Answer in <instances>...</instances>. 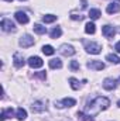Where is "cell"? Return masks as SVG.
<instances>
[{
  "mask_svg": "<svg viewBox=\"0 0 120 121\" xmlns=\"http://www.w3.org/2000/svg\"><path fill=\"white\" fill-rule=\"evenodd\" d=\"M109 106H110V100H109L107 97L97 96V97H95L92 101H89V103L86 104L85 114L89 116V117H95V116H97L100 111L109 108Z\"/></svg>",
  "mask_w": 120,
  "mask_h": 121,
  "instance_id": "6da1fadb",
  "label": "cell"
},
{
  "mask_svg": "<svg viewBox=\"0 0 120 121\" xmlns=\"http://www.w3.org/2000/svg\"><path fill=\"white\" fill-rule=\"evenodd\" d=\"M85 49L88 54L92 55H97L102 52V45L97 44V42H85Z\"/></svg>",
  "mask_w": 120,
  "mask_h": 121,
  "instance_id": "7a4b0ae2",
  "label": "cell"
},
{
  "mask_svg": "<svg viewBox=\"0 0 120 121\" xmlns=\"http://www.w3.org/2000/svg\"><path fill=\"white\" fill-rule=\"evenodd\" d=\"M75 104H76V100L72 99V97H65V99H62L61 101H55V107H58V108L72 107V106H75Z\"/></svg>",
  "mask_w": 120,
  "mask_h": 121,
  "instance_id": "3957f363",
  "label": "cell"
},
{
  "mask_svg": "<svg viewBox=\"0 0 120 121\" xmlns=\"http://www.w3.org/2000/svg\"><path fill=\"white\" fill-rule=\"evenodd\" d=\"M0 26H1V30L6 31V32H14L16 31V24L9 18H3Z\"/></svg>",
  "mask_w": 120,
  "mask_h": 121,
  "instance_id": "277c9868",
  "label": "cell"
},
{
  "mask_svg": "<svg viewBox=\"0 0 120 121\" xmlns=\"http://www.w3.org/2000/svg\"><path fill=\"white\" fill-rule=\"evenodd\" d=\"M34 38L31 37L30 34H24L21 38H20V41H18V44H20V47H23V48H28L31 45H34Z\"/></svg>",
  "mask_w": 120,
  "mask_h": 121,
  "instance_id": "5b68a950",
  "label": "cell"
},
{
  "mask_svg": "<svg viewBox=\"0 0 120 121\" xmlns=\"http://www.w3.org/2000/svg\"><path fill=\"white\" fill-rule=\"evenodd\" d=\"M31 110H32L34 113L45 111V110H47V101H44V100H37V101H34L32 106H31Z\"/></svg>",
  "mask_w": 120,
  "mask_h": 121,
  "instance_id": "8992f818",
  "label": "cell"
},
{
  "mask_svg": "<svg viewBox=\"0 0 120 121\" xmlns=\"http://www.w3.org/2000/svg\"><path fill=\"white\" fill-rule=\"evenodd\" d=\"M58 51H60L61 55H64V56H72V55L75 54L74 47H72V45H68V44H62Z\"/></svg>",
  "mask_w": 120,
  "mask_h": 121,
  "instance_id": "52a82bcc",
  "label": "cell"
},
{
  "mask_svg": "<svg viewBox=\"0 0 120 121\" xmlns=\"http://www.w3.org/2000/svg\"><path fill=\"white\" fill-rule=\"evenodd\" d=\"M27 63L30 65V68H32V69H37V68H41V66L44 65V60L41 59L40 56H31V58H28Z\"/></svg>",
  "mask_w": 120,
  "mask_h": 121,
  "instance_id": "ba28073f",
  "label": "cell"
},
{
  "mask_svg": "<svg viewBox=\"0 0 120 121\" xmlns=\"http://www.w3.org/2000/svg\"><path fill=\"white\" fill-rule=\"evenodd\" d=\"M13 63H14V66L16 68H23L24 66V63H26V59H24V56L20 54V52H16L14 54V56H13Z\"/></svg>",
  "mask_w": 120,
  "mask_h": 121,
  "instance_id": "9c48e42d",
  "label": "cell"
},
{
  "mask_svg": "<svg viewBox=\"0 0 120 121\" xmlns=\"http://www.w3.org/2000/svg\"><path fill=\"white\" fill-rule=\"evenodd\" d=\"M102 34L106 37V38H113L115 34H116V28L113 26H105L102 28Z\"/></svg>",
  "mask_w": 120,
  "mask_h": 121,
  "instance_id": "30bf717a",
  "label": "cell"
},
{
  "mask_svg": "<svg viewBox=\"0 0 120 121\" xmlns=\"http://www.w3.org/2000/svg\"><path fill=\"white\" fill-rule=\"evenodd\" d=\"M116 79H112V78H106L105 80H103V89H106V90H113L115 87H116Z\"/></svg>",
  "mask_w": 120,
  "mask_h": 121,
  "instance_id": "8fae6325",
  "label": "cell"
},
{
  "mask_svg": "<svg viewBox=\"0 0 120 121\" xmlns=\"http://www.w3.org/2000/svg\"><path fill=\"white\" fill-rule=\"evenodd\" d=\"M88 68L95 69V70H102V69H105V63L100 60H90V62H88Z\"/></svg>",
  "mask_w": 120,
  "mask_h": 121,
  "instance_id": "7c38bea8",
  "label": "cell"
},
{
  "mask_svg": "<svg viewBox=\"0 0 120 121\" xmlns=\"http://www.w3.org/2000/svg\"><path fill=\"white\" fill-rule=\"evenodd\" d=\"M14 17H16V20H17L20 24H27V23H28V16H27L24 11H17V13L14 14Z\"/></svg>",
  "mask_w": 120,
  "mask_h": 121,
  "instance_id": "4fadbf2b",
  "label": "cell"
},
{
  "mask_svg": "<svg viewBox=\"0 0 120 121\" xmlns=\"http://www.w3.org/2000/svg\"><path fill=\"white\" fill-rule=\"evenodd\" d=\"M106 11H107L109 14L119 13V11H120V6L117 4V3H110V4H107V7H106Z\"/></svg>",
  "mask_w": 120,
  "mask_h": 121,
  "instance_id": "5bb4252c",
  "label": "cell"
},
{
  "mask_svg": "<svg viewBox=\"0 0 120 121\" xmlns=\"http://www.w3.org/2000/svg\"><path fill=\"white\" fill-rule=\"evenodd\" d=\"M48 65H50L51 69H61V68H62V62H61V59H58V58H52V59L48 62Z\"/></svg>",
  "mask_w": 120,
  "mask_h": 121,
  "instance_id": "9a60e30c",
  "label": "cell"
},
{
  "mask_svg": "<svg viewBox=\"0 0 120 121\" xmlns=\"http://www.w3.org/2000/svg\"><path fill=\"white\" fill-rule=\"evenodd\" d=\"M16 117H17V120H20V121L26 120V118H27V111H26L23 107H18L17 111H16Z\"/></svg>",
  "mask_w": 120,
  "mask_h": 121,
  "instance_id": "2e32d148",
  "label": "cell"
},
{
  "mask_svg": "<svg viewBox=\"0 0 120 121\" xmlns=\"http://www.w3.org/2000/svg\"><path fill=\"white\" fill-rule=\"evenodd\" d=\"M13 113H14V111H13V108H11V107H9V108H4V110L1 111V116H0V120H1V121H4L6 118H9V117H11V116H13Z\"/></svg>",
  "mask_w": 120,
  "mask_h": 121,
  "instance_id": "e0dca14e",
  "label": "cell"
},
{
  "mask_svg": "<svg viewBox=\"0 0 120 121\" xmlns=\"http://www.w3.org/2000/svg\"><path fill=\"white\" fill-rule=\"evenodd\" d=\"M100 16H102V13H100L99 9H90L89 10V17L92 20H97Z\"/></svg>",
  "mask_w": 120,
  "mask_h": 121,
  "instance_id": "ac0fdd59",
  "label": "cell"
},
{
  "mask_svg": "<svg viewBox=\"0 0 120 121\" xmlns=\"http://www.w3.org/2000/svg\"><path fill=\"white\" fill-rule=\"evenodd\" d=\"M34 31L37 32V34H40V35H42V34H45L47 32V28L42 26V24H34Z\"/></svg>",
  "mask_w": 120,
  "mask_h": 121,
  "instance_id": "d6986e66",
  "label": "cell"
},
{
  "mask_svg": "<svg viewBox=\"0 0 120 121\" xmlns=\"http://www.w3.org/2000/svg\"><path fill=\"white\" fill-rule=\"evenodd\" d=\"M61 34H62V30H61L60 27H55L54 30L50 32V37H51V38H54V39H57V38H60V37H61Z\"/></svg>",
  "mask_w": 120,
  "mask_h": 121,
  "instance_id": "ffe728a7",
  "label": "cell"
},
{
  "mask_svg": "<svg viewBox=\"0 0 120 121\" xmlns=\"http://www.w3.org/2000/svg\"><path fill=\"white\" fill-rule=\"evenodd\" d=\"M54 52H55V49L51 45H44L42 47V54L44 55H54Z\"/></svg>",
  "mask_w": 120,
  "mask_h": 121,
  "instance_id": "44dd1931",
  "label": "cell"
},
{
  "mask_svg": "<svg viewBox=\"0 0 120 121\" xmlns=\"http://www.w3.org/2000/svg\"><path fill=\"white\" fill-rule=\"evenodd\" d=\"M55 20H57V16H54V14H47V16H44V17H42V21H44V23H47V24L54 23Z\"/></svg>",
  "mask_w": 120,
  "mask_h": 121,
  "instance_id": "7402d4cb",
  "label": "cell"
},
{
  "mask_svg": "<svg viewBox=\"0 0 120 121\" xmlns=\"http://www.w3.org/2000/svg\"><path fill=\"white\" fill-rule=\"evenodd\" d=\"M106 60H109V62H112V63H120L119 56L115 55V54H109V55H106Z\"/></svg>",
  "mask_w": 120,
  "mask_h": 121,
  "instance_id": "603a6c76",
  "label": "cell"
},
{
  "mask_svg": "<svg viewBox=\"0 0 120 121\" xmlns=\"http://www.w3.org/2000/svg\"><path fill=\"white\" fill-rule=\"evenodd\" d=\"M95 31H96V27H95L93 23H88L85 26V32L86 34H95Z\"/></svg>",
  "mask_w": 120,
  "mask_h": 121,
  "instance_id": "cb8c5ba5",
  "label": "cell"
},
{
  "mask_svg": "<svg viewBox=\"0 0 120 121\" xmlns=\"http://www.w3.org/2000/svg\"><path fill=\"white\" fill-rule=\"evenodd\" d=\"M69 85H71V87L74 89V90H78L79 87H81V85H79V82L75 79V78H69Z\"/></svg>",
  "mask_w": 120,
  "mask_h": 121,
  "instance_id": "d4e9b609",
  "label": "cell"
},
{
  "mask_svg": "<svg viewBox=\"0 0 120 121\" xmlns=\"http://www.w3.org/2000/svg\"><path fill=\"white\" fill-rule=\"evenodd\" d=\"M71 69H72V70H78V69H79V63H78L76 60H72V62H71Z\"/></svg>",
  "mask_w": 120,
  "mask_h": 121,
  "instance_id": "484cf974",
  "label": "cell"
},
{
  "mask_svg": "<svg viewBox=\"0 0 120 121\" xmlns=\"http://www.w3.org/2000/svg\"><path fill=\"white\" fill-rule=\"evenodd\" d=\"M71 18H72V20H79V21H81V20H83V16H81V14H79V16H78V14H71Z\"/></svg>",
  "mask_w": 120,
  "mask_h": 121,
  "instance_id": "4316f807",
  "label": "cell"
},
{
  "mask_svg": "<svg viewBox=\"0 0 120 121\" xmlns=\"http://www.w3.org/2000/svg\"><path fill=\"white\" fill-rule=\"evenodd\" d=\"M35 76H37V78H40V79H45V78H47L45 72H37V73H35Z\"/></svg>",
  "mask_w": 120,
  "mask_h": 121,
  "instance_id": "83f0119b",
  "label": "cell"
},
{
  "mask_svg": "<svg viewBox=\"0 0 120 121\" xmlns=\"http://www.w3.org/2000/svg\"><path fill=\"white\" fill-rule=\"evenodd\" d=\"M115 49H116V52H119V54H120V41L115 45Z\"/></svg>",
  "mask_w": 120,
  "mask_h": 121,
  "instance_id": "f1b7e54d",
  "label": "cell"
},
{
  "mask_svg": "<svg viewBox=\"0 0 120 121\" xmlns=\"http://www.w3.org/2000/svg\"><path fill=\"white\" fill-rule=\"evenodd\" d=\"M86 6H88V3H86V0H82V7H83V9H85V7H86Z\"/></svg>",
  "mask_w": 120,
  "mask_h": 121,
  "instance_id": "f546056e",
  "label": "cell"
},
{
  "mask_svg": "<svg viewBox=\"0 0 120 121\" xmlns=\"http://www.w3.org/2000/svg\"><path fill=\"white\" fill-rule=\"evenodd\" d=\"M4 1H10V3H11V1H13V0H4Z\"/></svg>",
  "mask_w": 120,
  "mask_h": 121,
  "instance_id": "4dcf8cb0",
  "label": "cell"
},
{
  "mask_svg": "<svg viewBox=\"0 0 120 121\" xmlns=\"http://www.w3.org/2000/svg\"><path fill=\"white\" fill-rule=\"evenodd\" d=\"M117 104H119V107H120V101H119V103H117Z\"/></svg>",
  "mask_w": 120,
  "mask_h": 121,
  "instance_id": "1f68e13d",
  "label": "cell"
},
{
  "mask_svg": "<svg viewBox=\"0 0 120 121\" xmlns=\"http://www.w3.org/2000/svg\"><path fill=\"white\" fill-rule=\"evenodd\" d=\"M20 1H23V0H20Z\"/></svg>",
  "mask_w": 120,
  "mask_h": 121,
  "instance_id": "d6a6232c",
  "label": "cell"
}]
</instances>
